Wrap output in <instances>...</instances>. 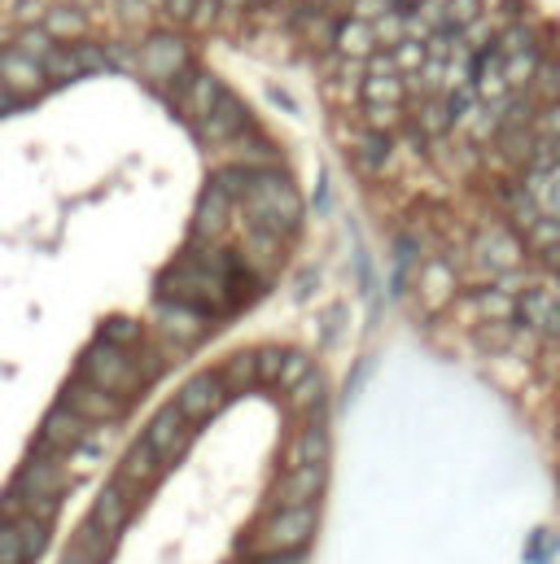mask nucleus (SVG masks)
<instances>
[{
	"instance_id": "obj_29",
	"label": "nucleus",
	"mask_w": 560,
	"mask_h": 564,
	"mask_svg": "<svg viewBox=\"0 0 560 564\" xmlns=\"http://www.w3.org/2000/svg\"><path fill=\"white\" fill-rule=\"evenodd\" d=\"M18 534H22V543H26V556L35 561L39 552H44V521H35V517H18Z\"/></svg>"
},
{
	"instance_id": "obj_28",
	"label": "nucleus",
	"mask_w": 560,
	"mask_h": 564,
	"mask_svg": "<svg viewBox=\"0 0 560 564\" xmlns=\"http://www.w3.org/2000/svg\"><path fill=\"white\" fill-rule=\"evenodd\" d=\"M136 337H140V324L118 319V315H114V319H105V328H101V341H114V346H123V350H127Z\"/></svg>"
},
{
	"instance_id": "obj_30",
	"label": "nucleus",
	"mask_w": 560,
	"mask_h": 564,
	"mask_svg": "<svg viewBox=\"0 0 560 564\" xmlns=\"http://www.w3.org/2000/svg\"><path fill=\"white\" fill-rule=\"evenodd\" d=\"M535 140L560 145V105H548L544 114H535Z\"/></svg>"
},
{
	"instance_id": "obj_14",
	"label": "nucleus",
	"mask_w": 560,
	"mask_h": 564,
	"mask_svg": "<svg viewBox=\"0 0 560 564\" xmlns=\"http://www.w3.org/2000/svg\"><path fill=\"white\" fill-rule=\"evenodd\" d=\"M158 328L171 337V341H197L206 332L202 315L188 306V302H162L158 306Z\"/></svg>"
},
{
	"instance_id": "obj_8",
	"label": "nucleus",
	"mask_w": 560,
	"mask_h": 564,
	"mask_svg": "<svg viewBox=\"0 0 560 564\" xmlns=\"http://www.w3.org/2000/svg\"><path fill=\"white\" fill-rule=\"evenodd\" d=\"M149 79H175L184 66H188V48L175 40V35H153L145 48H140V61H136Z\"/></svg>"
},
{
	"instance_id": "obj_17",
	"label": "nucleus",
	"mask_w": 560,
	"mask_h": 564,
	"mask_svg": "<svg viewBox=\"0 0 560 564\" xmlns=\"http://www.w3.org/2000/svg\"><path fill=\"white\" fill-rule=\"evenodd\" d=\"M329 460V438H324V429H302L298 438H294V447L285 451V469H302V464H324Z\"/></svg>"
},
{
	"instance_id": "obj_35",
	"label": "nucleus",
	"mask_w": 560,
	"mask_h": 564,
	"mask_svg": "<svg viewBox=\"0 0 560 564\" xmlns=\"http://www.w3.org/2000/svg\"><path fill=\"white\" fill-rule=\"evenodd\" d=\"M224 4H228V9H245L250 0H224Z\"/></svg>"
},
{
	"instance_id": "obj_36",
	"label": "nucleus",
	"mask_w": 560,
	"mask_h": 564,
	"mask_svg": "<svg viewBox=\"0 0 560 564\" xmlns=\"http://www.w3.org/2000/svg\"><path fill=\"white\" fill-rule=\"evenodd\" d=\"M399 4H403V9H412V4H425V0H399Z\"/></svg>"
},
{
	"instance_id": "obj_24",
	"label": "nucleus",
	"mask_w": 560,
	"mask_h": 564,
	"mask_svg": "<svg viewBox=\"0 0 560 564\" xmlns=\"http://www.w3.org/2000/svg\"><path fill=\"white\" fill-rule=\"evenodd\" d=\"M390 53H395V66H399V75H403V79H412V75L425 66V57H430V44L408 35V40H403V44H395Z\"/></svg>"
},
{
	"instance_id": "obj_18",
	"label": "nucleus",
	"mask_w": 560,
	"mask_h": 564,
	"mask_svg": "<svg viewBox=\"0 0 560 564\" xmlns=\"http://www.w3.org/2000/svg\"><path fill=\"white\" fill-rule=\"evenodd\" d=\"M338 44H342V53H346V57L368 61V57L377 53V31H373V22H368V18H351V22H342Z\"/></svg>"
},
{
	"instance_id": "obj_11",
	"label": "nucleus",
	"mask_w": 560,
	"mask_h": 564,
	"mask_svg": "<svg viewBox=\"0 0 560 564\" xmlns=\"http://www.w3.org/2000/svg\"><path fill=\"white\" fill-rule=\"evenodd\" d=\"M228 215H232V193H224L219 184H210L197 202V219H193V237L197 241H210L228 228Z\"/></svg>"
},
{
	"instance_id": "obj_25",
	"label": "nucleus",
	"mask_w": 560,
	"mask_h": 564,
	"mask_svg": "<svg viewBox=\"0 0 560 564\" xmlns=\"http://www.w3.org/2000/svg\"><path fill=\"white\" fill-rule=\"evenodd\" d=\"M307 376H311V359H307V354H298V350H289V354H285V363H281L276 385H281V394H294Z\"/></svg>"
},
{
	"instance_id": "obj_7",
	"label": "nucleus",
	"mask_w": 560,
	"mask_h": 564,
	"mask_svg": "<svg viewBox=\"0 0 560 564\" xmlns=\"http://www.w3.org/2000/svg\"><path fill=\"white\" fill-rule=\"evenodd\" d=\"M145 442L158 451V460H162V469H167V464L184 451V442H188V420L180 416V407H162V411L149 420Z\"/></svg>"
},
{
	"instance_id": "obj_34",
	"label": "nucleus",
	"mask_w": 560,
	"mask_h": 564,
	"mask_svg": "<svg viewBox=\"0 0 560 564\" xmlns=\"http://www.w3.org/2000/svg\"><path fill=\"white\" fill-rule=\"evenodd\" d=\"M61 564H96V561H92V556H83L79 548H70V556H66Z\"/></svg>"
},
{
	"instance_id": "obj_2",
	"label": "nucleus",
	"mask_w": 560,
	"mask_h": 564,
	"mask_svg": "<svg viewBox=\"0 0 560 564\" xmlns=\"http://www.w3.org/2000/svg\"><path fill=\"white\" fill-rule=\"evenodd\" d=\"M316 534V504L302 508H276L263 530H259V548L263 552H302Z\"/></svg>"
},
{
	"instance_id": "obj_26",
	"label": "nucleus",
	"mask_w": 560,
	"mask_h": 564,
	"mask_svg": "<svg viewBox=\"0 0 560 564\" xmlns=\"http://www.w3.org/2000/svg\"><path fill=\"white\" fill-rule=\"evenodd\" d=\"M482 18V0H447L443 4V22L452 26V31H465L469 22H478Z\"/></svg>"
},
{
	"instance_id": "obj_31",
	"label": "nucleus",
	"mask_w": 560,
	"mask_h": 564,
	"mask_svg": "<svg viewBox=\"0 0 560 564\" xmlns=\"http://www.w3.org/2000/svg\"><path fill=\"white\" fill-rule=\"evenodd\" d=\"M281 363H285V354H281V350H259V354H254V372H259V381H272V385H276Z\"/></svg>"
},
{
	"instance_id": "obj_15",
	"label": "nucleus",
	"mask_w": 560,
	"mask_h": 564,
	"mask_svg": "<svg viewBox=\"0 0 560 564\" xmlns=\"http://www.w3.org/2000/svg\"><path fill=\"white\" fill-rule=\"evenodd\" d=\"M127 517H132L127 482H114V486H105V490H101V499H96V508H92V521H96L105 534H118V530L127 526Z\"/></svg>"
},
{
	"instance_id": "obj_13",
	"label": "nucleus",
	"mask_w": 560,
	"mask_h": 564,
	"mask_svg": "<svg viewBox=\"0 0 560 564\" xmlns=\"http://www.w3.org/2000/svg\"><path fill=\"white\" fill-rule=\"evenodd\" d=\"M83 433H88V420L75 411V407H53L48 416H44V447H53V451H61V447H79L83 442Z\"/></svg>"
},
{
	"instance_id": "obj_20",
	"label": "nucleus",
	"mask_w": 560,
	"mask_h": 564,
	"mask_svg": "<svg viewBox=\"0 0 560 564\" xmlns=\"http://www.w3.org/2000/svg\"><path fill=\"white\" fill-rule=\"evenodd\" d=\"M158 469H162L158 451H153L149 442H136V447L127 451V460H123V482H127V486H145V482L158 477Z\"/></svg>"
},
{
	"instance_id": "obj_21",
	"label": "nucleus",
	"mask_w": 560,
	"mask_h": 564,
	"mask_svg": "<svg viewBox=\"0 0 560 564\" xmlns=\"http://www.w3.org/2000/svg\"><path fill=\"white\" fill-rule=\"evenodd\" d=\"M526 193L535 198V206H539L544 215L560 219V162H557V167H544V171H535Z\"/></svg>"
},
{
	"instance_id": "obj_27",
	"label": "nucleus",
	"mask_w": 560,
	"mask_h": 564,
	"mask_svg": "<svg viewBox=\"0 0 560 564\" xmlns=\"http://www.w3.org/2000/svg\"><path fill=\"white\" fill-rule=\"evenodd\" d=\"M26 543H22V534H18V521L9 526V521H0V564H26Z\"/></svg>"
},
{
	"instance_id": "obj_1",
	"label": "nucleus",
	"mask_w": 560,
	"mask_h": 564,
	"mask_svg": "<svg viewBox=\"0 0 560 564\" xmlns=\"http://www.w3.org/2000/svg\"><path fill=\"white\" fill-rule=\"evenodd\" d=\"M241 206H245V219L259 228V233H289L302 215V202L294 193V184L276 171H250V184L241 193Z\"/></svg>"
},
{
	"instance_id": "obj_4",
	"label": "nucleus",
	"mask_w": 560,
	"mask_h": 564,
	"mask_svg": "<svg viewBox=\"0 0 560 564\" xmlns=\"http://www.w3.org/2000/svg\"><path fill=\"white\" fill-rule=\"evenodd\" d=\"M224 398H228L224 376H219V372H202V376H193V381L180 390L175 407H180V416H184L188 425H202V420H210V416L224 407Z\"/></svg>"
},
{
	"instance_id": "obj_9",
	"label": "nucleus",
	"mask_w": 560,
	"mask_h": 564,
	"mask_svg": "<svg viewBox=\"0 0 560 564\" xmlns=\"http://www.w3.org/2000/svg\"><path fill=\"white\" fill-rule=\"evenodd\" d=\"M66 407H75L88 425L92 420H114L118 411H123V403H118V394H110V390H101V385H92L88 376L83 381H70L66 385Z\"/></svg>"
},
{
	"instance_id": "obj_23",
	"label": "nucleus",
	"mask_w": 560,
	"mask_h": 564,
	"mask_svg": "<svg viewBox=\"0 0 560 564\" xmlns=\"http://www.w3.org/2000/svg\"><path fill=\"white\" fill-rule=\"evenodd\" d=\"M44 31L61 44V40H79L83 31H88V18L79 13V9H48L44 13Z\"/></svg>"
},
{
	"instance_id": "obj_10",
	"label": "nucleus",
	"mask_w": 560,
	"mask_h": 564,
	"mask_svg": "<svg viewBox=\"0 0 560 564\" xmlns=\"http://www.w3.org/2000/svg\"><path fill=\"white\" fill-rule=\"evenodd\" d=\"M517 311H522V319H526L535 332H548V337L560 332V297L552 284H530L526 297L517 302Z\"/></svg>"
},
{
	"instance_id": "obj_32",
	"label": "nucleus",
	"mask_w": 560,
	"mask_h": 564,
	"mask_svg": "<svg viewBox=\"0 0 560 564\" xmlns=\"http://www.w3.org/2000/svg\"><path fill=\"white\" fill-rule=\"evenodd\" d=\"M425 284H430V297H434V302H438V297H443V293H447V289H452V272H447V268H443V263H434V268H430V272H425Z\"/></svg>"
},
{
	"instance_id": "obj_5",
	"label": "nucleus",
	"mask_w": 560,
	"mask_h": 564,
	"mask_svg": "<svg viewBox=\"0 0 560 564\" xmlns=\"http://www.w3.org/2000/svg\"><path fill=\"white\" fill-rule=\"evenodd\" d=\"M320 490H324V464H302V469H285L272 499L276 508H302V504H316Z\"/></svg>"
},
{
	"instance_id": "obj_3",
	"label": "nucleus",
	"mask_w": 560,
	"mask_h": 564,
	"mask_svg": "<svg viewBox=\"0 0 560 564\" xmlns=\"http://www.w3.org/2000/svg\"><path fill=\"white\" fill-rule=\"evenodd\" d=\"M83 376H88L92 385L110 390V394H127V390H136V385H140L136 363H132V359H127V350H123V346H114V341H96V346L83 354Z\"/></svg>"
},
{
	"instance_id": "obj_22",
	"label": "nucleus",
	"mask_w": 560,
	"mask_h": 564,
	"mask_svg": "<svg viewBox=\"0 0 560 564\" xmlns=\"http://www.w3.org/2000/svg\"><path fill=\"white\" fill-rule=\"evenodd\" d=\"M535 70H539V48H535V44H530V48H517V53H508V57H504V79H508V88H513V92H517V88H530Z\"/></svg>"
},
{
	"instance_id": "obj_33",
	"label": "nucleus",
	"mask_w": 560,
	"mask_h": 564,
	"mask_svg": "<svg viewBox=\"0 0 560 564\" xmlns=\"http://www.w3.org/2000/svg\"><path fill=\"white\" fill-rule=\"evenodd\" d=\"M259 564H302V556L298 552H267Z\"/></svg>"
},
{
	"instance_id": "obj_12",
	"label": "nucleus",
	"mask_w": 560,
	"mask_h": 564,
	"mask_svg": "<svg viewBox=\"0 0 560 564\" xmlns=\"http://www.w3.org/2000/svg\"><path fill=\"white\" fill-rule=\"evenodd\" d=\"M0 79H4V88H9V92L31 97V92H39V88H44V66H39L35 57H26L22 48H9V53L0 57Z\"/></svg>"
},
{
	"instance_id": "obj_19",
	"label": "nucleus",
	"mask_w": 560,
	"mask_h": 564,
	"mask_svg": "<svg viewBox=\"0 0 560 564\" xmlns=\"http://www.w3.org/2000/svg\"><path fill=\"white\" fill-rule=\"evenodd\" d=\"M473 306L487 315V324H513V315H517V293H513L508 284H491V289H482V293L473 297Z\"/></svg>"
},
{
	"instance_id": "obj_16",
	"label": "nucleus",
	"mask_w": 560,
	"mask_h": 564,
	"mask_svg": "<svg viewBox=\"0 0 560 564\" xmlns=\"http://www.w3.org/2000/svg\"><path fill=\"white\" fill-rule=\"evenodd\" d=\"M219 97H224V88H219L215 75H193V79L184 83V110H188L197 123L210 119V110L219 105Z\"/></svg>"
},
{
	"instance_id": "obj_6",
	"label": "nucleus",
	"mask_w": 560,
	"mask_h": 564,
	"mask_svg": "<svg viewBox=\"0 0 560 564\" xmlns=\"http://www.w3.org/2000/svg\"><path fill=\"white\" fill-rule=\"evenodd\" d=\"M473 255H478V263H482L491 277H508V272H517V263H522V246H517L504 228H482L478 241H473Z\"/></svg>"
}]
</instances>
